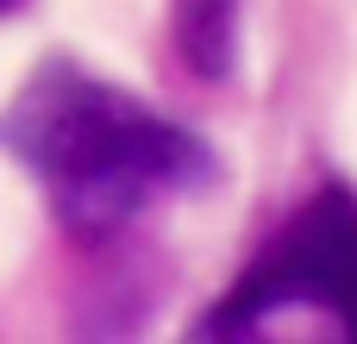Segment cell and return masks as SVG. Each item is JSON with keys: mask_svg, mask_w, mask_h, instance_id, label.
I'll list each match as a JSON object with an SVG mask.
<instances>
[{"mask_svg": "<svg viewBox=\"0 0 357 344\" xmlns=\"http://www.w3.org/2000/svg\"><path fill=\"white\" fill-rule=\"evenodd\" d=\"M0 144L25 163L75 238H113L138 213L213 175V157L188 125L63 56L31 69L0 107Z\"/></svg>", "mask_w": 357, "mask_h": 344, "instance_id": "6da1fadb", "label": "cell"}, {"mask_svg": "<svg viewBox=\"0 0 357 344\" xmlns=\"http://www.w3.org/2000/svg\"><path fill=\"white\" fill-rule=\"evenodd\" d=\"M295 307L326 313L345 338H357V194L345 182H320L276 226V238L201 320V338H245Z\"/></svg>", "mask_w": 357, "mask_h": 344, "instance_id": "7a4b0ae2", "label": "cell"}, {"mask_svg": "<svg viewBox=\"0 0 357 344\" xmlns=\"http://www.w3.org/2000/svg\"><path fill=\"white\" fill-rule=\"evenodd\" d=\"M176 44L195 75L220 81L238 50V0H176Z\"/></svg>", "mask_w": 357, "mask_h": 344, "instance_id": "3957f363", "label": "cell"}, {"mask_svg": "<svg viewBox=\"0 0 357 344\" xmlns=\"http://www.w3.org/2000/svg\"><path fill=\"white\" fill-rule=\"evenodd\" d=\"M6 6H19V0H0V13H6Z\"/></svg>", "mask_w": 357, "mask_h": 344, "instance_id": "277c9868", "label": "cell"}]
</instances>
